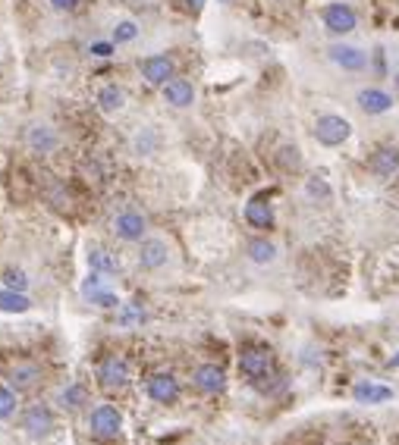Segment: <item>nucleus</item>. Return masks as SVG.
Instances as JSON below:
<instances>
[{"mask_svg": "<svg viewBox=\"0 0 399 445\" xmlns=\"http://www.w3.org/2000/svg\"><path fill=\"white\" fill-rule=\"evenodd\" d=\"M248 257L255 263H273L277 260V244L267 242V238H252L248 242Z\"/></svg>", "mask_w": 399, "mask_h": 445, "instance_id": "obj_24", "label": "nucleus"}, {"mask_svg": "<svg viewBox=\"0 0 399 445\" xmlns=\"http://www.w3.org/2000/svg\"><path fill=\"white\" fill-rule=\"evenodd\" d=\"M3 282H7V288H16V292H26L29 288L26 273H20V270H7V273H3Z\"/></svg>", "mask_w": 399, "mask_h": 445, "instance_id": "obj_29", "label": "nucleus"}, {"mask_svg": "<svg viewBox=\"0 0 399 445\" xmlns=\"http://www.w3.org/2000/svg\"><path fill=\"white\" fill-rule=\"evenodd\" d=\"M57 401H60V407H63V411H79L82 405H89V389L79 386V382H70L66 389H60Z\"/></svg>", "mask_w": 399, "mask_h": 445, "instance_id": "obj_22", "label": "nucleus"}, {"mask_svg": "<svg viewBox=\"0 0 399 445\" xmlns=\"http://www.w3.org/2000/svg\"><path fill=\"white\" fill-rule=\"evenodd\" d=\"M390 367H399V351H396V354L390 357Z\"/></svg>", "mask_w": 399, "mask_h": 445, "instance_id": "obj_37", "label": "nucleus"}, {"mask_svg": "<svg viewBox=\"0 0 399 445\" xmlns=\"http://www.w3.org/2000/svg\"><path fill=\"white\" fill-rule=\"evenodd\" d=\"M154 144H158V138H154L151 129H142L139 135H135V150H139V154H151Z\"/></svg>", "mask_w": 399, "mask_h": 445, "instance_id": "obj_28", "label": "nucleus"}, {"mask_svg": "<svg viewBox=\"0 0 399 445\" xmlns=\"http://www.w3.org/2000/svg\"><path fill=\"white\" fill-rule=\"evenodd\" d=\"M186 6H189V13H202L204 0H186Z\"/></svg>", "mask_w": 399, "mask_h": 445, "instance_id": "obj_36", "label": "nucleus"}, {"mask_svg": "<svg viewBox=\"0 0 399 445\" xmlns=\"http://www.w3.org/2000/svg\"><path fill=\"white\" fill-rule=\"evenodd\" d=\"M349 135H352V123H349L346 116H340V113H324V116H317L315 138L324 148H340V144L349 141Z\"/></svg>", "mask_w": 399, "mask_h": 445, "instance_id": "obj_1", "label": "nucleus"}, {"mask_svg": "<svg viewBox=\"0 0 399 445\" xmlns=\"http://www.w3.org/2000/svg\"><path fill=\"white\" fill-rule=\"evenodd\" d=\"M374 72H377V75L386 72V50H384V47L374 50Z\"/></svg>", "mask_w": 399, "mask_h": 445, "instance_id": "obj_35", "label": "nucleus"}, {"mask_svg": "<svg viewBox=\"0 0 399 445\" xmlns=\"http://www.w3.org/2000/svg\"><path fill=\"white\" fill-rule=\"evenodd\" d=\"M321 22H324V29H327L330 35H352V31L359 29V16H355V10L349 3H342V0L324 6Z\"/></svg>", "mask_w": 399, "mask_h": 445, "instance_id": "obj_2", "label": "nucleus"}, {"mask_svg": "<svg viewBox=\"0 0 399 445\" xmlns=\"http://www.w3.org/2000/svg\"><path fill=\"white\" fill-rule=\"evenodd\" d=\"M13 411H16V392L0 386V420L13 417Z\"/></svg>", "mask_w": 399, "mask_h": 445, "instance_id": "obj_26", "label": "nucleus"}, {"mask_svg": "<svg viewBox=\"0 0 399 445\" xmlns=\"http://www.w3.org/2000/svg\"><path fill=\"white\" fill-rule=\"evenodd\" d=\"M47 3H51L57 13H73L79 3H82V0H47Z\"/></svg>", "mask_w": 399, "mask_h": 445, "instance_id": "obj_34", "label": "nucleus"}, {"mask_svg": "<svg viewBox=\"0 0 399 445\" xmlns=\"http://www.w3.org/2000/svg\"><path fill=\"white\" fill-rule=\"evenodd\" d=\"M192 380H195L198 392H204V395H217L227 389V373H223V367H217V364H202Z\"/></svg>", "mask_w": 399, "mask_h": 445, "instance_id": "obj_14", "label": "nucleus"}, {"mask_svg": "<svg viewBox=\"0 0 399 445\" xmlns=\"http://www.w3.org/2000/svg\"><path fill=\"white\" fill-rule=\"evenodd\" d=\"M139 72H142V79H145L148 85H158V88H164L170 79H176V66H173V60L167 54L145 56V60L139 63Z\"/></svg>", "mask_w": 399, "mask_h": 445, "instance_id": "obj_5", "label": "nucleus"}, {"mask_svg": "<svg viewBox=\"0 0 399 445\" xmlns=\"http://www.w3.org/2000/svg\"><path fill=\"white\" fill-rule=\"evenodd\" d=\"M38 380H41V367L32 361H22L10 370V389L13 392H29V389L38 386Z\"/></svg>", "mask_w": 399, "mask_h": 445, "instance_id": "obj_16", "label": "nucleus"}, {"mask_svg": "<svg viewBox=\"0 0 399 445\" xmlns=\"http://www.w3.org/2000/svg\"><path fill=\"white\" fill-rule=\"evenodd\" d=\"M148 398L158 405H173L179 398V382L170 373H154L148 376Z\"/></svg>", "mask_w": 399, "mask_h": 445, "instance_id": "obj_12", "label": "nucleus"}, {"mask_svg": "<svg viewBox=\"0 0 399 445\" xmlns=\"http://www.w3.org/2000/svg\"><path fill=\"white\" fill-rule=\"evenodd\" d=\"M29 307H32V301L26 298V292L0 288V311H3V313H26Z\"/></svg>", "mask_w": 399, "mask_h": 445, "instance_id": "obj_23", "label": "nucleus"}, {"mask_svg": "<svg viewBox=\"0 0 399 445\" xmlns=\"http://www.w3.org/2000/svg\"><path fill=\"white\" fill-rule=\"evenodd\" d=\"M170 257V248L167 242L160 238H142V248H139V267L142 270H160Z\"/></svg>", "mask_w": 399, "mask_h": 445, "instance_id": "obj_15", "label": "nucleus"}, {"mask_svg": "<svg viewBox=\"0 0 399 445\" xmlns=\"http://www.w3.org/2000/svg\"><path fill=\"white\" fill-rule=\"evenodd\" d=\"M399 169V148H393V144H384V148H377L371 154V173L380 175V179H386V175H393Z\"/></svg>", "mask_w": 399, "mask_h": 445, "instance_id": "obj_17", "label": "nucleus"}, {"mask_svg": "<svg viewBox=\"0 0 399 445\" xmlns=\"http://www.w3.org/2000/svg\"><path fill=\"white\" fill-rule=\"evenodd\" d=\"M148 232V219L139 210H123L114 217V235L123 242H142Z\"/></svg>", "mask_w": 399, "mask_h": 445, "instance_id": "obj_8", "label": "nucleus"}, {"mask_svg": "<svg viewBox=\"0 0 399 445\" xmlns=\"http://www.w3.org/2000/svg\"><path fill=\"white\" fill-rule=\"evenodd\" d=\"M89 267L95 270V273H104V276H114L116 270H120V260H116L114 254H110L107 248H89Z\"/></svg>", "mask_w": 399, "mask_h": 445, "instance_id": "obj_21", "label": "nucleus"}, {"mask_svg": "<svg viewBox=\"0 0 399 445\" xmlns=\"http://www.w3.org/2000/svg\"><path fill=\"white\" fill-rule=\"evenodd\" d=\"M327 56L342 72H361V69H368V50H361L359 44H330Z\"/></svg>", "mask_w": 399, "mask_h": 445, "instance_id": "obj_6", "label": "nucleus"}, {"mask_svg": "<svg viewBox=\"0 0 399 445\" xmlns=\"http://www.w3.org/2000/svg\"><path fill=\"white\" fill-rule=\"evenodd\" d=\"M26 144L35 150V154H54L60 148V135L54 125L47 123H32L26 129Z\"/></svg>", "mask_w": 399, "mask_h": 445, "instance_id": "obj_9", "label": "nucleus"}, {"mask_svg": "<svg viewBox=\"0 0 399 445\" xmlns=\"http://www.w3.org/2000/svg\"><path fill=\"white\" fill-rule=\"evenodd\" d=\"M123 107H126V91H123L120 85H104L101 91H98V110L101 113L114 116V113H120Z\"/></svg>", "mask_w": 399, "mask_h": 445, "instance_id": "obj_20", "label": "nucleus"}, {"mask_svg": "<svg viewBox=\"0 0 399 445\" xmlns=\"http://www.w3.org/2000/svg\"><path fill=\"white\" fill-rule=\"evenodd\" d=\"M123 430V414L114 405H98L89 414V432L98 439H114Z\"/></svg>", "mask_w": 399, "mask_h": 445, "instance_id": "obj_4", "label": "nucleus"}, {"mask_svg": "<svg viewBox=\"0 0 399 445\" xmlns=\"http://www.w3.org/2000/svg\"><path fill=\"white\" fill-rule=\"evenodd\" d=\"M355 104H359V110L368 113V116H380V113L393 110V94L384 91V88H361Z\"/></svg>", "mask_w": 399, "mask_h": 445, "instance_id": "obj_11", "label": "nucleus"}, {"mask_svg": "<svg viewBox=\"0 0 399 445\" xmlns=\"http://www.w3.org/2000/svg\"><path fill=\"white\" fill-rule=\"evenodd\" d=\"M129 380H133V370H129V361L120 354H110L101 361V367H98V382H101V389H107V392H116V389H126Z\"/></svg>", "mask_w": 399, "mask_h": 445, "instance_id": "obj_3", "label": "nucleus"}, {"mask_svg": "<svg viewBox=\"0 0 399 445\" xmlns=\"http://www.w3.org/2000/svg\"><path fill=\"white\" fill-rule=\"evenodd\" d=\"M308 194L311 198H330V188L321 179H308Z\"/></svg>", "mask_w": 399, "mask_h": 445, "instance_id": "obj_32", "label": "nucleus"}, {"mask_svg": "<svg viewBox=\"0 0 399 445\" xmlns=\"http://www.w3.org/2000/svg\"><path fill=\"white\" fill-rule=\"evenodd\" d=\"M142 320H145V311H142L139 304H126V307H123V313H120V323H123V326L142 323Z\"/></svg>", "mask_w": 399, "mask_h": 445, "instance_id": "obj_30", "label": "nucleus"}, {"mask_svg": "<svg viewBox=\"0 0 399 445\" xmlns=\"http://www.w3.org/2000/svg\"><path fill=\"white\" fill-rule=\"evenodd\" d=\"M139 38V22L135 19H120V22L114 25V35H110V41L114 44H129Z\"/></svg>", "mask_w": 399, "mask_h": 445, "instance_id": "obj_25", "label": "nucleus"}, {"mask_svg": "<svg viewBox=\"0 0 399 445\" xmlns=\"http://www.w3.org/2000/svg\"><path fill=\"white\" fill-rule=\"evenodd\" d=\"M89 301H91V304H98V307H120V298H116L110 288H101V292L91 295Z\"/></svg>", "mask_w": 399, "mask_h": 445, "instance_id": "obj_31", "label": "nucleus"}, {"mask_svg": "<svg viewBox=\"0 0 399 445\" xmlns=\"http://www.w3.org/2000/svg\"><path fill=\"white\" fill-rule=\"evenodd\" d=\"M160 94H164V100L170 107H176V110H186V107L195 104V85H192L189 79H170L164 88H160Z\"/></svg>", "mask_w": 399, "mask_h": 445, "instance_id": "obj_13", "label": "nucleus"}, {"mask_svg": "<svg viewBox=\"0 0 399 445\" xmlns=\"http://www.w3.org/2000/svg\"><path fill=\"white\" fill-rule=\"evenodd\" d=\"M22 430H26L29 439H45V436H51V430H54V414L47 411L45 405H32L26 414H22Z\"/></svg>", "mask_w": 399, "mask_h": 445, "instance_id": "obj_10", "label": "nucleus"}, {"mask_svg": "<svg viewBox=\"0 0 399 445\" xmlns=\"http://www.w3.org/2000/svg\"><path fill=\"white\" fill-rule=\"evenodd\" d=\"M89 50L95 56H110V54H114V41H95Z\"/></svg>", "mask_w": 399, "mask_h": 445, "instance_id": "obj_33", "label": "nucleus"}, {"mask_svg": "<svg viewBox=\"0 0 399 445\" xmlns=\"http://www.w3.org/2000/svg\"><path fill=\"white\" fill-rule=\"evenodd\" d=\"M239 370L248 380H264L273 373V354L271 348H246L239 357Z\"/></svg>", "mask_w": 399, "mask_h": 445, "instance_id": "obj_7", "label": "nucleus"}, {"mask_svg": "<svg viewBox=\"0 0 399 445\" xmlns=\"http://www.w3.org/2000/svg\"><path fill=\"white\" fill-rule=\"evenodd\" d=\"M246 223L255 229H271L273 226V207L267 204V198H252L246 204Z\"/></svg>", "mask_w": 399, "mask_h": 445, "instance_id": "obj_18", "label": "nucleus"}, {"mask_svg": "<svg viewBox=\"0 0 399 445\" xmlns=\"http://www.w3.org/2000/svg\"><path fill=\"white\" fill-rule=\"evenodd\" d=\"M396 91H399V72H396Z\"/></svg>", "mask_w": 399, "mask_h": 445, "instance_id": "obj_38", "label": "nucleus"}, {"mask_svg": "<svg viewBox=\"0 0 399 445\" xmlns=\"http://www.w3.org/2000/svg\"><path fill=\"white\" fill-rule=\"evenodd\" d=\"M355 401H361V405H380V401H390L393 398V389L384 386V382H359V386L352 389Z\"/></svg>", "mask_w": 399, "mask_h": 445, "instance_id": "obj_19", "label": "nucleus"}, {"mask_svg": "<svg viewBox=\"0 0 399 445\" xmlns=\"http://www.w3.org/2000/svg\"><path fill=\"white\" fill-rule=\"evenodd\" d=\"M101 288H107V279H104V273H95V270H91L89 279L82 282V295H85V298H91V295H98Z\"/></svg>", "mask_w": 399, "mask_h": 445, "instance_id": "obj_27", "label": "nucleus"}]
</instances>
